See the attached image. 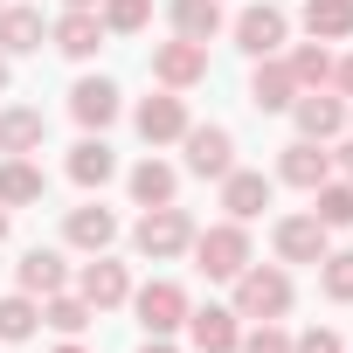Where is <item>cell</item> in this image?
<instances>
[{
  "mask_svg": "<svg viewBox=\"0 0 353 353\" xmlns=\"http://www.w3.org/2000/svg\"><path fill=\"white\" fill-rule=\"evenodd\" d=\"M229 284H236V305H229L236 319H284L291 312V277L277 263H243Z\"/></svg>",
  "mask_w": 353,
  "mask_h": 353,
  "instance_id": "cell-1",
  "label": "cell"
},
{
  "mask_svg": "<svg viewBox=\"0 0 353 353\" xmlns=\"http://www.w3.org/2000/svg\"><path fill=\"white\" fill-rule=\"evenodd\" d=\"M132 250L145 256V263H173L181 250H194V215L188 208H145L139 215V229H132Z\"/></svg>",
  "mask_w": 353,
  "mask_h": 353,
  "instance_id": "cell-2",
  "label": "cell"
},
{
  "mask_svg": "<svg viewBox=\"0 0 353 353\" xmlns=\"http://www.w3.org/2000/svg\"><path fill=\"white\" fill-rule=\"evenodd\" d=\"M132 312H139V325H145V339H166V332H181L188 325V291L173 284V277H152L145 291H132Z\"/></svg>",
  "mask_w": 353,
  "mask_h": 353,
  "instance_id": "cell-3",
  "label": "cell"
},
{
  "mask_svg": "<svg viewBox=\"0 0 353 353\" xmlns=\"http://www.w3.org/2000/svg\"><path fill=\"white\" fill-rule=\"evenodd\" d=\"M194 263H201V277H236V270L250 263V236H243V222L194 229Z\"/></svg>",
  "mask_w": 353,
  "mask_h": 353,
  "instance_id": "cell-4",
  "label": "cell"
},
{
  "mask_svg": "<svg viewBox=\"0 0 353 353\" xmlns=\"http://www.w3.org/2000/svg\"><path fill=\"white\" fill-rule=\"evenodd\" d=\"M152 77H159V90H188V83H201V77H208V42H188V35L159 42V49H152Z\"/></svg>",
  "mask_w": 353,
  "mask_h": 353,
  "instance_id": "cell-5",
  "label": "cell"
},
{
  "mask_svg": "<svg viewBox=\"0 0 353 353\" xmlns=\"http://www.w3.org/2000/svg\"><path fill=\"white\" fill-rule=\"evenodd\" d=\"M181 145H188V173H201V181H222V173L236 166V139H229V125H188Z\"/></svg>",
  "mask_w": 353,
  "mask_h": 353,
  "instance_id": "cell-6",
  "label": "cell"
},
{
  "mask_svg": "<svg viewBox=\"0 0 353 353\" xmlns=\"http://www.w3.org/2000/svg\"><path fill=\"white\" fill-rule=\"evenodd\" d=\"M284 42H291V14H284V8L263 0V8H243V14H236V49H243V56H277Z\"/></svg>",
  "mask_w": 353,
  "mask_h": 353,
  "instance_id": "cell-7",
  "label": "cell"
},
{
  "mask_svg": "<svg viewBox=\"0 0 353 353\" xmlns=\"http://www.w3.org/2000/svg\"><path fill=\"white\" fill-rule=\"evenodd\" d=\"M49 42H56L70 63H90V56L104 49V21H97V8H63V14L49 21Z\"/></svg>",
  "mask_w": 353,
  "mask_h": 353,
  "instance_id": "cell-8",
  "label": "cell"
},
{
  "mask_svg": "<svg viewBox=\"0 0 353 353\" xmlns=\"http://www.w3.org/2000/svg\"><path fill=\"white\" fill-rule=\"evenodd\" d=\"M291 118H298V139H319V145H332L346 132V104L332 90H298L291 97Z\"/></svg>",
  "mask_w": 353,
  "mask_h": 353,
  "instance_id": "cell-9",
  "label": "cell"
},
{
  "mask_svg": "<svg viewBox=\"0 0 353 353\" xmlns=\"http://www.w3.org/2000/svg\"><path fill=\"white\" fill-rule=\"evenodd\" d=\"M270 243H277V256H284V263H319V256L332 250V229H325L319 215H284Z\"/></svg>",
  "mask_w": 353,
  "mask_h": 353,
  "instance_id": "cell-10",
  "label": "cell"
},
{
  "mask_svg": "<svg viewBox=\"0 0 353 353\" xmlns=\"http://www.w3.org/2000/svg\"><path fill=\"white\" fill-rule=\"evenodd\" d=\"M277 181H284V188H305V194H312L319 181H332V152H325L319 139H291V145L277 152Z\"/></svg>",
  "mask_w": 353,
  "mask_h": 353,
  "instance_id": "cell-11",
  "label": "cell"
},
{
  "mask_svg": "<svg viewBox=\"0 0 353 353\" xmlns=\"http://www.w3.org/2000/svg\"><path fill=\"white\" fill-rule=\"evenodd\" d=\"M77 298H83L90 312H111V305H125V298H132V277H125V263H111V256L97 250V263H83V277H77Z\"/></svg>",
  "mask_w": 353,
  "mask_h": 353,
  "instance_id": "cell-12",
  "label": "cell"
},
{
  "mask_svg": "<svg viewBox=\"0 0 353 353\" xmlns=\"http://www.w3.org/2000/svg\"><path fill=\"white\" fill-rule=\"evenodd\" d=\"M181 132H188V104H181V90H159V97L139 104V139H145V145H173Z\"/></svg>",
  "mask_w": 353,
  "mask_h": 353,
  "instance_id": "cell-13",
  "label": "cell"
},
{
  "mask_svg": "<svg viewBox=\"0 0 353 353\" xmlns=\"http://www.w3.org/2000/svg\"><path fill=\"white\" fill-rule=\"evenodd\" d=\"M70 118H77L83 132H104V125L118 118V83H111V77H83V83L70 90Z\"/></svg>",
  "mask_w": 353,
  "mask_h": 353,
  "instance_id": "cell-14",
  "label": "cell"
},
{
  "mask_svg": "<svg viewBox=\"0 0 353 353\" xmlns=\"http://www.w3.org/2000/svg\"><path fill=\"white\" fill-rule=\"evenodd\" d=\"M222 208H229V222H256V215L270 208V181H263V173L229 166V173H222Z\"/></svg>",
  "mask_w": 353,
  "mask_h": 353,
  "instance_id": "cell-15",
  "label": "cell"
},
{
  "mask_svg": "<svg viewBox=\"0 0 353 353\" xmlns=\"http://www.w3.org/2000/svg\"><path fill=\"white\" fill-rule=\"evenodd\" d=\"M63 243L97 256V250H111V243H118V215H111V208H97V201H90V208H70V222H63Z\"/></svg>",
  "mask_w": 353,
  "mask_h": 353,
  "instance_id": "cell-16",
  "label": "cell"
},
{
  "mask_svg": "<svg viewBox=\"0 0 353 353\" xmlns=\"http://www.w3.org/2000/svg\"><path fill=\"white\" fill-rule=\"evenodd\" d=\"M188 339H194L201 353H236L243 325H236V312H229V305H201V312H188Z\"/></svg>",
  "mask_w": 353,
  "mask_h": 353,
  "instance_id": "cell-17",
  "label": "cell"
},
{
  "mask_svg": "<svg viewBox=\"0 0 353 353\" xmlns=\"http://www.w3.org/2000/svg\"><path fill=\"white\" fill-rule=\"evenodd\" d=\"M291 97H298V77H291L277 56H256V77H250V104H256V111H291Z\"/></svg>",
  "mask_w": 353,
  "mask_h": 353,
  "instance_id": "cell-18",
  "label": "cell"
},
{
  "mask_svg": "<svg viewBox=\"0 0 353 353\" xmlns=\"http://www.w3.org/2000/svg\"><path fill=\"white\" fill-rule=\"evenodd\" d=\"M49 35L42 8H0V56H35Z\"/></svg>",
  "mask_w": 353,
  "mask_h": 353,
  "instance_id": "cell-19",
  "label": "cell"
},
{
  "mask_svg": "<svg viewBox=\"0 0 353 353\" xmlns=\"http://www.w3.org/2000/svg\"><path fill=\"white\" fill-rule=\"evenodd\" d=\"M14 284H21L28 298H49V291H63V284H70V263H63V250H28V256H21V270H14Z\"/></svg>",
  "mask_w": 353,
  "mask_h": 353,
  "instance_id": "cell-20",
  "label": "cell"
},
{
  "mask_svg": "<svg viewBox=\"0 0 353 353\" xmlns=\"http://www.w3.org/2000/svg\"><path fill=\"white\" fill-rule=\"evenodd\" d=\"M111 173H118V152L104 145V132H97V139H77V145H70V181H77V188H104Z\"/></svg>",
  "mask_w": 353,
  "mask_h": 353,
  "instance_id": "cell-21",
  "label": "cell"
},
{
  "mask_svg": "<svg viewBox=\"0 0 353 353\" xmlns=\"http://www.w3.org/2000/svg\"><path fill=\"white\" fill-rule=\"evenodd\" d=\"M42 139H49L42 111H28V104H14V111H0V152H8V159H28V152H35Z\"/></svg>",
  "mask_w": 353,
  "mask_h": 353,
  "instance_id": "cell-22",
  "label": "cell"
},
{
  "mask_svg": "<svg viewBox=\"0 0 353 353\" xmlns=\"http://www.w3.org/2000/svg\"><path fill=\"white\" fill-rule=\"evenodd\" d=\"M173 35H188V42H215L222 35V0H173Z\"/></svg>",
  "mask_w": 353,
  "mask_h": 353,
  "instance_id": "cell-23",
  "label": "cell"
},
{
  "mask_svg": "<svg viewBox=\"0 0 353 353\" xmlns=\"http://www.w3.org/2000/svg\"><path fill=\"white\" fill-rule=\"evenodd\" d=\"M173 188H181V173H173L166 159H139V166H132V201H139V208H166Z\"/></svg>",
  "mask_w": 353,
  "mask_h": 353,
  "instance_id": "cell-24",
  "label": "cell"
},
{
  "mask_svg": "<svg viewBox=\"0 0 353 353\" xmlns=\"http://www.w3.org/2000/svg\"><path fill=\"white\" fill-rule=\"evenodd\" d=\"M305 35L312 42H346L353 35V0H305Z\"/></svg>",
  "mask_w": 353,
  "mask_h": 353,
  "instance_id": "cell-25",
  "label": "cell"
},
{
  "mask_svg": "<svg viewBox=\"0 0 353 353\" xmlns=\"http://www.w3.org/2000/svg\"><path fill=\"white\" fill-rule=\"evenodd\" d=\"M42 201V166L35 159H0V208H28Z\"/></svg>",
  "mask_w": 353,
  "mask_h": 353,
  "instance_id": "cell-26",
  "label": "cell"
},
{
  "mask_svg": "<svg viewBox=\"0 0 353 353\" xmlns=\"http://www.w3.org/2000/svg\"><path fill=\"white\" fill-rule=\"evenodd\" d=\"M312 215L325 229H353V181H319L312 188Z\"/></svg>",
  "mask_w": 353,
  "mask_h": 353,
  "instance_id": "cell-27",
  "label": "cell"
},
{
  "mask_svg": "<svg viewBox=\"0 0 353 353\" xmlns=\"http://www.w3.org/2000/svg\"><path fill=\"white\" fill-rule=\"evenodd\" d=\"M284 70L298 77V90H325V83H332V56H325V42H298Z\"/></svg>",
  "mask_w": 353,
  "mask_h": 353,
  "instance_id": "cell-28",
  "label": "cell"
},
{
  "mask_svg": "<svg viewBox=\"0 0 353 353\" xmlns=\"http://www.w3.org/2000/svg\"><path fill=\"white\" fill-rule=\"evenodd\" d=\"M90 319H97V312H90L83 298H63V291H49V298H42V325H56L63 339H77Z\"/></svg>",
  "mask_w": 353,
  "mask_h": 353,
  "instance_id": "cell-29",
  "label": "cell"
},
{
  "mask_svg": "<svg viewBox=\"0 0 353 353\" xmlns=\"http://www.w3.org/2000/svg\"><path fill=\"white\" fill-rule=\"evenodd\" d=\"M319 291L332 305H353V250H325L319 256Z\"/></svg>",
  "mask_w": 353,
  "mask_h": 353,
  "instance_id": "cell-30",
  "label": "cell"
},
{
  "mask_svg": "<svg viewBox=\"0 0 353 353\" xmlns=\"http://www.w3.org/2000/svg\"><path fill=\"white\" fill-rule=\"evenodd\" d=\"M97 21H104V35H139L152 21V0H97Z\"/></svg>",
  "mask_w": 353,
  "mask_h": 353,
  "instance_id": "cell-31",
  "label": "cell"
},
{
  "mask_svg": "<svg viewBox=\"0 0 353 353\" xmlns=\"http://www.w3.org/2000/svg\"><path fill=\"white\" fill-rule=\"evenodd\" d=\"M42 325V305L28 298V291H14V298H0V339H28Z\"/></svg>",
  "mask_w": 353,
  "mask_h": 353,
  "instance_id": "cell-32",
  "label": "cell"
},
{
  "mask_svg": "<svg viewBox=\"0 0 353 353\" xmlns=\"http://www.w3.org/2000/svg\"><path fill=\"white\" fill-rule=\"evenodd\" d=\"M236 353H291V332H284L277 319H256V332H243Z\"/></svg>",
  "mask_w": 353,
  "mask_h": 353,
  "instance_id": "cell-33",
  "label": "cell"
},
{
  "mask_svg": "<svg viewBox=\"0 0 353 353\" xmlns=\"http://www.w3.org/2000/svg\"><path fill=\"white\" fill-rule=\"evenodd\" d=\"M291 353H346V346H339V332H332V325H312V332H298V339H291Z\"/></svg>",
  "mask_w": 353,
  "mask_h": 353,
  "instance_id": "cell-34",
  "label": "cell"
},
{
  "mask_svg": "<svg viewBox=\"0 0 353 353\" xmlns=\"http://www.w3.org/2000/svg\"><path fill=\"white\" fill-rule=\"evenodd\" d=\"M332 90H339V97H353V56H339V63H332Z\"/></svg>",
  "mask_w": 353,
  "mask_h": 353,
  "instance_id": "cell-35",
  "label": "cell"
},
{
  "mask_svg": "<svg viewBox=\"0 0 353 353\" xmlns=\"http://www.w3.org/2000/svg\"><path fill=\"white\" fill-rule=\"evenodd\" d=\"M332 166H339L346 181H353V139H346V145H332Z\"/></svg>",
  "mask_w": 353,
  "mask_h": 353,
  "instance_id": "cell-36",
  "label": "cell"
},
{
  "mask_svg": "<svg viewBox=\"0 0 353 353\" xmlns=\"http://www.w3.org/2000/svg\"><path fill=\"white\" fill-rule=\"evenodd\" d=\"M139 353H173V346H166V339H145V346H139Z\"/></svg>",
  "mask_w": 353,
  "mask_h": 353,
  "instance_id": "cell-37",
  "label": "cell"
},
{
  "mask_svg": "<svg viewBox=\"0 0 353 353\" xmlns=\"http://www.w3.org/2000/svg\"><path fill=\"white\" fill-rule=\"evenodd\" d=\"M0 243H8V208H0Z\"/></svg>",
  "mask_w": 353,
  "mask_h": 353,
  "instance_id": "cell-38",
  "label": "cell"
},
{
  "mask_svg": "<svg viewBox=\"0 0 353 353\" xmlns=\"http://www.w3.org/2000/svg\"><path fill=\"white\" fill-rule=\"evenodd\" d=\"M0 90H8V56H0Z\"/></svg>",
  "mask_w": 353,
  "mask_h": 353,
  "instance_id": "cell-39",
  "label": "cell"
},
{
  "mask_svg": "<svg viewBox=\"0 0 353 353\" xmlns=\"http://www.w3.org/2000/svg\"><path fill=\"white\" fill-rule=\"evenodd\" d=\"M56 353H83V346H77V339H70V346H56Z\"/></svg>",
  "mask_w": 353,
  "mask_h": 353,
  "instance_id": "cell-40",
  "label": "cell"
},
{
  "mask_svg": "<svg viewBox=\"0 0 353 353\" xmlns=\"http://www.w3.org/2000/svg\"><path fill=\"white\" fill-rule=\"evenodd\" d=\"M70 8H97V0H70Z\"/></svg>",
  "mask_w": 353,
  "mask_h": 353,
  "instance_id": "cell-41",
  "label": "cell"
},
{
  "mask_svg": "<svg viewBox=\"0 0 353 353\" xmlns=\"http://www.w3.org/2000/svg\"><path fill=\"white\" fill-rule=\"evenodd\" d=\"M0 8H8V0H0Z\"/></svg>",
  "mask_w": 353,
  "mask_h": 353,
  "instance_id": "cell-42",
  "label": "cell"
}]
</instances>
